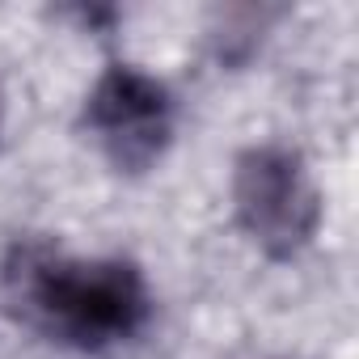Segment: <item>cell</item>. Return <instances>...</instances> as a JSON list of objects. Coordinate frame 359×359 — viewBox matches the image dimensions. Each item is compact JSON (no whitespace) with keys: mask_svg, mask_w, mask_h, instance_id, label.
Here are the masks:
<instances>
[{"mask_svg":"<svg viewBox=\"0 0 359 359\" xmlns=\"http://www.w3.org/2000/svg\"><path fill=\"white\" fill-rule=\"evenodd\" d=\"M0 292L22 325L76 355L131 346L156 309L148 275L131 258H85L39 237L9 245L0 262Z\"/></svg>","mask_w":359,"mask_h":359,"instance_id":"obj_1","label":"cell"},{"mask_svg":"<svg viewBox=\"0 0 359 359\" xmlns=\"http://www.w3.org/2000/svg\"><path fill=\"white\" fill-rule=\"evenodd\" d=\"M233 220L271 262H296L321 233L325 199L300 148L279 140L245 144L229 173Z\"/></svg>","mask_w":359,"mask_h":359,"instance_id":"obj_2","label":"cell"},{"mask_svg":"<svg viewBox=\"0 0 359 359\" xmlns=\"http://www.w3.org/2000/svg\"><path fill=\"white\" fill-rule=\"evenodd\" d=\"M81 127L114 173H152L177 135V93L144 64L114 60L93 76Z\"/></svg>","mask_w":359,"mask_h":359,"instance_id":"obj_3","label":"cell"},{"mask_svg":"<svg viewBox=\"0 0 359 359\" xmlns=\"http://www.w3.org/2000/svg\"><path fill=\"white\" fill-rule=\"evenodd\" d=\"M0 140H5V93H0Z\"/></svg>","mask_w":359,"mask_h":359,"instance_id":"obj_4","label":"cell"}]
</instances>
